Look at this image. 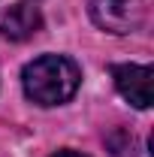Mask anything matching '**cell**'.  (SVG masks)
I'll return each instance as SVG.
<instances>
[{"instance_id":"cell-1","label":"cell","mask_w":154,"mask_h":157,"mask_svg":"<svg viewBox=\"0 0 154 157\" xmlns=\"http://www.w3.org/2000/svg\"><path fill=\"white\" fill-rule=\"evenodd\" d=\"M24 82V94L39 103V106H58L67 103L79 91L82 73L70 58L64 55H42V58L30 60L21 73Z\"/></svg>"},{"instance_id":"cell-4","label":"cell","mask_w":154,"mask_h":157,"mask_svg":"<svg viewBox=\"0 0 154 157\" xmlns=\"http://www.w3.org/2000/svg\"><path fill=\"white\" fill-rule=\"evenodd\" d=\"M39 24H42V15H39V6L33 0H18V3H12L3 15H0V33L9 39H21L33 36L39 30Z\"/></svg>"},{"instance_id":"cell-5","label":"cell","mask_w":154,"mask_h":157,"mask_svg":"<svg viewBox=\"0 0 154 157\" xmlns=\"http://www.w3.org/2000/svg\"><path fill=\"white\" fill-rule=\"evenodd\" d=\"M55 157H82V154H76V151H60V154H55Z\"/></svg>"},{"instance_id":"cell-2","label":"cell","mask_w":154,"mask_h":157,"mask_svg":"<svg viewBox=\"0 0 154 157\" xmlns=\"http://www.w3.org/2000/svg\"><path fill=\"white\" fill-rule=\"evenodd\" d=\"M91 18L106 33H133L145 21L142 0H91Z\"/></svg>"},{"instance_id":"cell-3","label":"cell","mask_w":154,"mask_h":157,"mask_svg":"<svg viewBox=\"0 0 154 157\" xmlns=\"http://www.w3.org/2000/svg\"><path fill=\"white\" fill-rule=\"evenodd\" d=\"M151 67H139V63H115L112 78L121 97L130 100L136 109H148L151 106Z\"/></svg>"}]
</instances>
